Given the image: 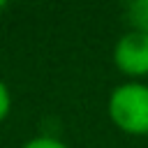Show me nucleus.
<instances>
[{"label": "nucleus", "mask_w": 148, "mask_h": 148, "mask_svg": "<svg viewBox=\"0 0 148 148\" xmlns=\"http://www.w3.org/2000/svg\"><path fill=\"white\" fill-rule=\"evenodd\" d=\"M111 123L130 136H148V83L125 81L118 83L106 99Z\"/></svg>", "instance_id": "obj_1"}, {"label": "nucleus", "mask_w": 148, "mask_h": 148, "mask_svg": "<svg viewBox=\"0 0 148 148\" xmlns=\"http://www.w3.org/2000/svg\"><path fill=\"white\" fill-rule=\"evenodd\" d=\"M113 65L116 69L127 76V81H141L148 76V35L127 30L113 44Z\"/></svg>", "instance_id": "obj_2"}, {"label": "nucleus", "mask_w": 148, "mask_h": 148, "mask_svg": "<svg viewBox=\"0 0 148 148\" xmlns=\"http://www.w3.org/2000/svg\"><path fill=\"white\" fill-rule=\"evenodd\" d=\"M125 21L130 30L148 35V0H134L125 7Z\"/></svg>", "instance_id": "obj_3"}, {"label": "nucleus", "mask_w": 148, "mask_h": 148, "mask_svg": "<svg viewBox=\"0 0 148 148\" xmlns=\"http://www.w3.org/2000/svg\"><path fill=\"white\" fill-rule=\"evenodd\" d=\"M21 148H69L65 141H60V139H56V136H32V139H28Z\"/></svg>", "instance_id": "obj_4"}, {"label": "nucleus", "mask_w": 148, "mask_h": 148, "mask_svg": "<svg viewBox=\"0 0 148 148\" xmlns=\"http://www.w3.org/2000/svg\"><path fill=\"white\" fill-rule=\"evenodd\" d=\"M9 111H12V92H9L7 83L0 79V123L9 116Z\"/></svg>", "instance_id": "obj_5"}, {"label": "nucleus", "mask_w": 148, "mask_h": 148, "mask_svg": "<svg viewBox=\"0 0 148 148\" xmlns=\"http://www.w3.org/2000/svg\"><path fill=\"white\" fill-rule=\"evenodd\" d=\"M5 7H7V2H2V0H0V12H2Z\"/></svg>", "instance_id": "obj_6"}]
</instances>
